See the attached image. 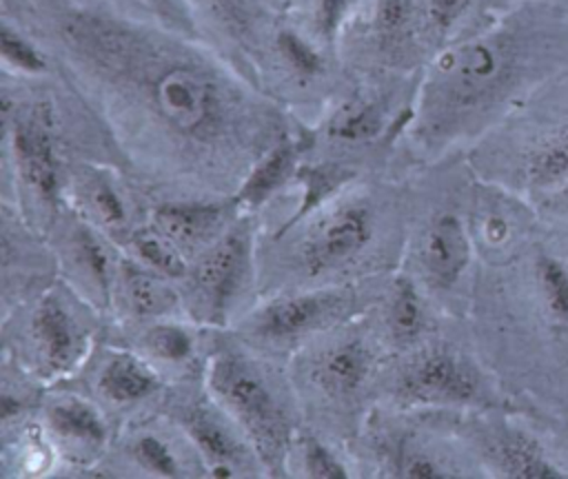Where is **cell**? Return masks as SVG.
I'll return each mask as SVG.
<instances>
[{"instance_id": "35", "label": "cell", "mask_w": 568, "mask_h": 479, "mask_svg": "<svg viewBox=\"0 0 568 479\" xmlns=\"http://www.w3.org/2000/svg\"><path fill=\"white\" fill-rule=\"evenodd\" d=\"M404 477L410 479H450V477H466L459 468L455 466H446L442 461H437L433 455L428 452H415L410 457H406L399 466Z\"/></svg>"}, {"instance_id": "12", "label": "cell", "mask_w": 568, "mask_h": 479, "mask_svg": "<svg viewBox=\"0 0 568 479\" xmlns=\"http://www.w3.org/2000/svg\"><path fill=\"white\" fill-rule=\"evenodd\" d=\"M11 153L22 182L44 202H55L60 166L47 106H33L27 115H16L11 124Z\"/></svg>"}, {"instance_id": "13", "label": "cell", "mask_w": 568, "mask_h": 479, "mask_svg": "<svg viewBox=\"0 0 568 479\" xmlns=\"http://www.w3.org/2000/svg\"><path fill=\"white\" fill-rule=\"evenodd\" d=\"M346 308V297L337 291H315L291 295L268 304L255 317V333L271 339H288L311 333Z\"/></svg>"}, {"instance_id": "37", "label": "cell", "mask_w": 568, "mask_h": 479, "mask_svg": "<svg viewBox=\"0 0 568 479\" xmlns=\"http://www.w3.org/2000/svg\"><path fill=\"white\" fill-rule=\"evenodd\" d=\"M344 180H346V175L339 169L337 171H331V169H315V171H311L308 177H306V202H304V208L300 213H304L311 206L320 204Z\"/></svg>"}, {"instance_id": "34", "label": "cell", "mask_w": 568, "mask_h": 479, "mask_svg": "<svg viewBox=\"0 0 568 479\" xmlns=\"http://www.w3.org/2000/svg\"><path fill=\"white\" fill-rule=\"evenodd\" d=\"M519 408L528 410L550 435L561 461L568 468V410H544L537 406H528V404H517Z\"/></svg>"}, {"instance_id": "39", "label": "cell", "mask_w": 568, "mask_h": 479, "mask_svg": "<svg viewBox=\"0 0 568 479\" xmlns=\"http://www.w3.org/2000/svg\"><path fill=\"white\" fill-rule=\"evenodd\" d=\"M151 7H155L162 16H166V18H171L173 22H186V18H184V13H182V9L175 4V0H146Z\"/></svg>"}, {"instance_id": "26", "label": "cell", "mask_w": 568, "mask_h": 479, "mask_svg": "<svg viewBox=\"0 0 568 479\" xmlns=\"http://www.w3.org/2000/svg\"><path fill=\"white\" fill-rule=\"evenodd\" d=\"M382 126V115L373 104H355L344 109L333 122V135L357 142L373 137Z\"/></svg>"}, {"instance_id": "20", "label": "cell", "mask_w": 568, "mask_h": 479, "mask_svg": "<svg viewBox=\"0 0 568 479\" xmlns=\"http://www.w3.org/2000/svg\"><path fill=\"white\" fill-rule=\"evenodd\" d=\"M49 424L62 437L78 444L102 446L106 441L109 428L102 415L87 401L64 399L49 408Z\"/></svg>"}, {"instance_id": "29", "label": "cell", "mask_w": 568, "mask_h": 479, "mask_svg": "<svg viewBox=\"0 0 568 479\" xmlns=\"http://www.w3.org/2000/svg\"><path fill=\"white\" fill-rule=\"evenodd\" d=\"M475 0H424V16L433 33L439 38L453 33L470 13Z\"/></svg>"}, {"instance_id": "21", "label": "cell", "mask_w": 568, "mask_h": 479, "mask_svg": "<svg viewBox=\"0 0 568 479\" xmlns=\"http://www.w3.org/2000/svg\"><path fill=\"white\" fill-rule=\"evenodd\" d=\"M388 333L395 342L419 339L428 330V310L415 284L406 277H399L393 284V295L386 313Z\"/></svg>"}, {"instance_id": "4", "label": "cell", "mask_w": 568, "mask_h": 479, "mask_svg": "<svg viewBox=\"0 0 568 479\" xmlns=\"http://www.w3.org/2000/svg\"><path fill=\"white\" fill-rule=\"evenodd\" d=\"M473 169L528 200L568 182V69L475 144Z\"/></svg>"}, {"instance_id": "19", "label": "cell", "mask_w": 568, "mask_h": 479, "mask_svg": "<svg viewBox=\"0 0 568 479\" xmlns=\"http://www.w3.org/2000/svg\"><path fill=\"white\" fill-rule=\"evenodd\" d=\"M122 284L129 299V306L138 315H164L175 306V295L166 286L164 277L149 266H138L126 262L122 266Z\"/></svg>"}, {"instance_id": "17", "label": "cell", "mask_w": 568, "mask_h": 479, "mask_svg": "<svg viewBox=\"0 0 568 479\" xmlns=\"http://www.w3.org/2000/svg\"><path fill=\"white\" fill-rule=\"evenodd\" d=\"M300 146L293 140L280 137L266 153L253 162L248 177L240 186L235 200L244 206H257L271 197L293 173Z\"/></svg>"}, {"instance_id": "14", "label": "cell", "mask_w": 568, "mask_h": 479, "mask_svg": "<svg viewBox=\"0 0 568 479\" xmlns=\"http://www.w3.org/2000/svg\"><path fill=\"white\" fill-rule=\"evenodd\" d=\"M222 215V206L211 202H164L153 211V226L182 251H197L213 242Z\"/></svg>"}, {"instance_id": "36", "label": "cell", "mask_w": 568, "mask_h": 479, "mask_svg": "<svg viewBox=\"0 0 568 479\" xmlns=\"http://www.w3.org/2000/svg\"><path fill=\"white\" fill-rule=\"evenodd\" d=\"M530 202L535 204L541 220L568 226V182L530 197Z\"/></svg>"}, {"instance_id": "31", "label": "cell", "mask_w": 568, "mask_h": 479, "mask_svg": "<svg viewBox=\"0 0 568 479\" xmlns=\"http://www.w3.org/2000/svg\"><path fill=\"white\" fill-rule=\"evenodd\" d=\"M75 253H78V259L82 262L84 271L93 277V282H98L102 288H106L109 257H106L104 246L98 242V237H93L89 231H80L75 235Z\"/></svg>"}, {"instance_id": "38", "label": "cell", "mask_w": 568, "mask_h": 479, "mask_svg": "<svg viewBox=\"0 0 568 479\" xmlns=\"http://www.w3.org/2000/svg\"><path fill=\"white\" fill-rule=\"evenodd\" d=\"M348 7H351V0H315L317 31L326 40H333V35L337 33Z\"/></svg>"}, {"instance_id": "40", "label": "cell", "mask_w": 568, "mask_h": 479, "mask_svg": "<svg viewBox=\"0 0 568 479\" xmlns=\"http://www.w3.org/2000/svg\"><path fill=\"white\" fill-rule=\"evenodd\" d=\"M209 4H213L217 11L226 13L231 20H237L240 18V7H237V0H206Z\"/></svg>"}, {"instance_id": "25", "label": "cell", "mask_w": 568, "mask_h": 479, "mask_svg": "<svg viewBox=\"0 0 568 479\" xmlns=\"http://www.w3.org/2000/svg\"><path fill=\"white\" fill-rule=\"evenodd\" d=\"M144 346L151 350L158 359L178 364L191 357L193 353V335L178 324H160L153 326L144 335Z\"/></svg>"}, {"instance_id": "32", "label": "cell", "mask_w": 568, "mask_h": 479, "mask_svg": "<svg viewBox=\"0 0 568 479\" xmlns=\"http://www.w3.org/2000/svg\"><path fill=\"white\" fill-rule=\"evenodd\" d=\"M304 470L308 477H317V479H346L348 477L342 461L313 437L304 441Z\"/></svg>"}, {"instance_id": "9", "label": "cell", "mask_w": 568, "mask_h": 479, "mask_svg": "<svg viewBox=\"0 0 568 479\" xmlns=\"http://www.w3.org/2000/svg\"><path fill=\"white\" fill-rule=\"evenodd\" d=\"M477 259L470 208L468 213L444 208L428 220L419 237L417 262L430 288L439 293L462 288L473 277L470 273Z\"/></svg>"}, {"instance_id": "30", "label": "cell", "mask_w": 568, "mask_h": 479, "mask_svg": "<svg viewBox=\"0 0 568 479\" xmlns=\"http://www.w3.org/2000/svg\"><path fill=\"white\" fill-rule=\"evenodd\" d=\"M89 204H91V211L93 215L104 224V226H111V228H118L126 222V208H124V202L122 197L118 195V191L100 180V182H93L91 188H89Z\"/></svg>"}, {"instance_id": "27", "label": "cell", "mask_w": 568, "mask_h": 479, "mask_svg": "<svg viewBox=\"0 0 568 479\" xmlns=\"http://www.w3.org/2000/svg\"><path fill=\"white\" fill-rule=\"evenodd\" d=\"M133 457L142 468L160 477H178L180 463L171 448L155 435H142L133 444Z\"/></svg>"}, {"instance_id": "2", "label": "cell", "mask_w": 568, "mask_h": 479, "mask_svg": "<svg viewBox=\"0 0 568 479\" xmlns=\"http://www.w3.org/2000/svg\"><path fill=\"white\" fill-rule=\"evenodd\" d=\"M568 69V7L517 0L430 62L417 102L428 151L477 144Z\"/></svg>"}, {"instance_id": "10", "label": "cell", "mask_w": 568, "mask_h": 479, "mask_svg": "<svg viewBox=\"0 0 568 479\" xmlns=\"http://www.w3.org/2000/svg\"><path fill=\"white\" fill-rule=\"evenodd\" d=\"M373 233V213L364 202L342 204L300 244V268H304L308 277L335 271L362 255L371 244Z\"/></svg>"}, {"instance_id": "22", "label": "cell", "mask_w": 568, "mask_h": 479, "mask_svg": "<svg viewBox=\"0 0 568 479\" xmlns=\"http://www.w3.org/2000/svg\"><path fill=\"white\" fill-rule=\"evenodd\" d=\"M131 244L140 262L151 271L160 273L162 277L182 279L189 275V266H186V259L182 257V248L155 226L135 233Z\"/></svg>"}, {"instance_id": "11", "label": "cell", "mask_w": 568, "mask_h": 479, "mask_svg": "<svg viewBox=\"0 0 568 479\" xmlns=\"http://www.w3.org/2000/svg\"><path fill=\"white\" fill-rule=\"evenodd\" d=\"M248 244L242 233L217 240L191 273V295L209 322H220L237 293L246 271Z\"/></svg>"}, {"instance_id": "16", "label": "cell", "mask_w": 568, "mask_h": 479, "mask_svg": "<svg viewBox=\"0 0 568 479\" xmlns=\"http://www.w3.org/2000/svg\"><path fill=\"white\" fill-rule=\"evenodd\" d=\"M373 361L375 357L362 339H344L322 353L315 364V381L333 397L353 395L366 384Z\"/></svg>"}, {"instance_id": "5", "label": "cell", "mask_w": 568, "mask_h": 479, "mask_svg": "<svg viewBox=\"0 0 568 479\" xmlns=\"http://www.w3.org/2000/svg\"><path fill=\"white\" fill-rule=\"evenodd\" d=\"M470 446L486 475L506 479H568L546 428L524 408L481 410Z\"/></svg>"}, {"instance_id": "1", "label": "cell", "mask_w": 568, "mask_h": 479, "mask_svg": "<svg viewBox=\"0 0 568 479\" xmlns=\"http://www.w3.org/2000/svg\"><path fill=\"white\" fill-rule=\"evenodd\" d=\"M71 64L144 115L193 166L240 173L277 142L275 113L195 47L151 27L71 9L58 20Z\"/></svg>"}, {"instance_id": "23", "label": "cell", "mask_w": 568, "mask_h": 479, "mask_svg": "<svg viewBox=\"0 0 568 479\" xmlns=\"http://www.w3.org/2000/svg\"><path fill=\"white\" fill-rule=\"evenodd\" d=\"M186 432L213 466H233L242 457L237 441L226 432V428L202 410H193L186 415Z\"/></svg>"}, {"instance_id": "41", "label": "cell", "mask_w": 568, "mask_h": 479, "mask_svg": "<svg viewBox=\"0 0 568 479\" xmlns=\"http://www.w3.org/2000/svg\"><path fill=\"white\" fill-rule=\"evenodd\" d=\"M559 4H564V7H568V0H557Z\"/></svg>"}, {"instance_id": "33", "label": "cell", "mask_w": 568, "mask_h": 479, "mask_svg": "<svg viewBox=\"0 0 568 479\" xmlns=\"http://www.w3.org/2000/svg\"><path fill=\"white\" fill-rule=\"evenodd\" d=\"M410 20V0H379L377 4V31L386 44L397 42Z\"/></svg>"}, {"instance_id": "15", "label": "cell", "mask_w": 568, "mask_h": 479, "mask_svg": "<svg viewBox=\"0 0 568 479\" xmlns=\"http://www.w3.org/2000/svg\"><path fill=\"white\" fill-rule=\"evenodd\" d=\"M31 335L42 361L51 370L69 368L80 353V330L64 304L55 297H47L33 313Z\"/></svg>"}, {"instance_id": "28", "label": "cell", "mask_w": 568, "mask_h": 479, "mask_svg": "<svg viewBox=\"0 0 568 479\" xmlns=\"http://www.w3.org/2000/svg\"><path fill=\"white\" fill-rule=\"evenodd\" d=\"M277 47H280V53L284 55V60L288 62V67L297 75L313 78V75H317L322 71L320 53L306 40H302L297 33L282 31L277 35Z\"/></svg>"}, {"instance_id": "7", "label": "cell", "mask_w": 568, "mask_h": 479, "mask_svg": "<svg viewBox=\"0 0 568 479\" xmlns=\"http://www.w3.org/2000/svg\"><path fill=\"white\" fill-rule=\"evenodd\" d=\"M209 384L251 437L257 455L271 468H280L288 444V421L262 373L244 357L222 353L211 361Z\"/></svg>"}, {"instance_id": "3", "label": "cell", "mask_w": 568, "mask_h": 479, "mask_svg": "<svg viewBox=\"0 0 568 479\" xmlns=\"http://www.w3.org/2000/svg\"><path fill=\"white\" fill-rule=\"evenodd\" d=\"M477 282L484 359L515 404L568 410V226L541 220Z\"/></svg>"}, {"instance_id": "24", "label": "cell", "mask_w": 568, "mask_h": 479, "mask_svg": "<svg viewBox=\"0 0 568 479\" xmlns=\"http://www.w3.org/2000/svg\"><path fill=\"white\" fill-rule=\"evenodd\" d=\"M0 51H2L4 64H9L11 69H16L20 73L38 75V73L47 71L44 53L31 40H27L20 31L11 29L9 24H4L0 31Z\"/></svg>"}, {"instance_id": "8", "label": "cell", "mask_w": 568, "mask_h": 479, "mask_svg": "<svg viewBox=\"0 0 568 479\" xmlns=\"http://www.w3.org/2000/svg\"><path fill=\"white\" fill-rule=\"evenodd\" d=\"M539 224L541 217L528 197L477 177L470 202V228L481 264H497L510 257Z\"/></svg>"}, {"instance_id": "6", "label": "cell", "mask_w": 568, "mask_h": 479, "mask_svg": "<svg viewBox=\"0 0 568 479\" xmlns=\"http://www.w3.org/2000/svg\"><path fill=\"white\" fill-rule=\"evenodd\" d=\"M399 388L406 399L430 406L477 412L517 406L486 359L450 344L424 350L399 379Z\"/></svg>"}, {"instance_id": "18", "label": "cell", "mask_w": 568, "mask_h": 479, "mask_svg": "<svg viewBox=\"0 0 568 479\" xmlns=\"http://www.w3.org/2000/svg\"><path fill=\"white\" fill-rule=\"evenodd\" d=\"M98 386L113 404H133L153 395L160 388V379L135 355L120 353L104 364Z\"/></svg>"}]
</instances>
